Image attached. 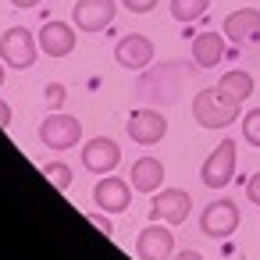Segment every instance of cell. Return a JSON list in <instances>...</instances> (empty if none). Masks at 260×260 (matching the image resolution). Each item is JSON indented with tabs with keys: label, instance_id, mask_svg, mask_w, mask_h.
I'll return each instance as SVG.
<instances>
[{
	"label": "cell",
	"instance_id": "6da1fadb",
	"mask_svg": "<svg viewBox=\"0 0 260 260\" xmlns=\"http://www.w3.org/2000/svg\"><path fill=\"white\" fill-rule=\"evenodd\" d=\"M192 118H196L200 128L221 132V128H228L232 121H239V100H232V96L221 93L217 86L200 89V93L192 96Z\"/></svg>",
	"mask_w": 260,
	"mask_h": 260
},
{
	"label": "cell",
	"instance_id": "7a4b0ae2",
	"mask_svg": "<svg viewBox=\"0 0 260 260\" xmlns=\"http://www.w3.org/2000/svg\"><path fill=\"white\" fill-rule=\"evenodd\" d=\"M40 57V36H32L25 25H11L0 36V61L11 68H32Z\"/></svg>",
	"mask_w": 260,
	"mask_h": 260
},
{
	"label": "cell",
	"instance_id": "3957f363",
	"mask_svg": "<svg viewBox=\"0 0 260 260\" xmlns=\"http://www.w3.org/2000/svg\"><path fill=\"white\" fill-rule=\"evenodd\" d=\"M79 139H82V121L64 111H50L40 125V143L47 150H72Z\"/></svg>",
	"mask_w": 260,
	"mask_h": 260
},
{
	"label": "cell",
	"instance_id": "277c9868",
	"mask_svg": "<svg viewBox=\"0 0 260 260\" xmlns=\"http://www.w3.org/2000/svg\"><path fill=\"white\" fill-rule=\"evenodd\" d=\"M200 232L210 235V239H232L239 232V203L228 200V196L207 203L203 214H200Z\"/></svg>",
	"mask_w": 260,
	"mask_h": 260
},
{
	"label": "cell",
	"instance_id": "5b68a950",
	"mask_svg": "<svg viewBox=\"0 0 260 260\" xmlns=\"http://www.w3.org/2000/svg\"><path fill=\"white\" fill-rule=\"evenodd\" d=\"M235 139H221L217 150H210V157L203 160L200 168V182L207 189H224L232 178H235Z\"/></svg>",
	"mask_w": 260,
	"mask_h": 260
},
{
	"label": "cell",
	"instance_id": "8992f818",
	"mask_svg": "<svg viewBox=\"0 0 260 260\" xmlns=\"http://www.w3.org/2000/svg\"><path fill=\"white\" fill-rule=\"evenodd\" d=\"M114 15H118L114 0H75V8H72L75 29H82V32H104V29H111Z\"/></svg>",
	"mask_w": 260,
	"mask_h": 260
},
{
	"label": "cell",
	"instance_id": "52a82bcc",
	"mask_svg": "<svg viewBox=\"0 0 260 260\" xmlns=\"http://www.w3.org/2000/svg\"><path fill=\"white\" fill-rule=\"evenodd\" d=\"M168 136V118L153 107H139L128 114V139L139 146H153Z\"/></svg>",
	"mask_w": 260,
	"mask_h": 260
},
{
	"label": "cell",
	"instance_id": "ba28073f",
	"mask_svg": "<svg viewBox=\"0 0 260 260\" xmlns=\"http://www.w3.org/2000/svg\"><path fill=\"white\" fill-rule=\"evenodd\" d=\"M192 210V196L185 189H160L150 200V217L164 221V224H182Z\"/></svg>",
	"mask_w": 260,
	"mask_h": 260
},
{
	"label": "cell",
	"instance_id": "9c48e42d",
	"mask_svg": "<svg viewBox=\"0 0 260 260\" xmlns=\"http://www.w3.org/2000/svg\"><path fill=\"white\" fill-rule=\"evenodd\" d=\"M93 203L104 214H121L132 203V182L114 178V175H100V182L93 185Z\"/></svg>",
	"mask_w": 260,
	"mask_h": 260
},
{
	"label": "cell",
	"instance_id": "30bf717a",
	"mask_svg": "<svg viewBox=\"0 0 260 260\" xmlns=\"http://www.w3.org/2000/svg\"><path fill=\"white\" fill-rule=\"evenodd\" d=\"M136 256L139 260H171L175 256V235H171V228H164L160 221L146 224L136 235Z\"/></svg>",
	"mask_w": 260,
	"mask_h": 260
},
{
	"label": "cell",
	"instance_id": "8fae6325",
	"mask_svg": "<svg viewBox=\"0 0 260 260\" xmlns=\"http://www.w3.org/2000/svg\"><path fill=\"white\" fill-rule=\"evenodd\" d=\"M121 164V146L107 136H96L82 146V168L93 171V175H111L114 168Z\"/></svg>",
	"mask_w": 260,
	"mask_h": 260
},
{
	"label": "cell",
	"instance_id": "7c38bea8",
	"mask_svg": "<svg viewBox=\"0 0 260 260\" xmlns=\"http://www.w3.org/2000/svg\"><path fill=\"white\" fill-rule=\"evenodd\" d=\"M224 40L235 47H256L260 43V11L256 8H239L224 18Z\"/></svg>",
	"mask_w": 260,
	"mask_h": 260
},
{
	"label": "cell",
	"instance_id": "4fadbf2b",
	"mask_svg": "<svg viewBox=\"0 0 260 260\" xmlns=\"http://www.w3.org/2000/svg\"><path fill=\"white\" fill-rule=\"evenodd\" d=\"M114 61H118L125 72H143V68H150V61H153V43H150L143 32H128V36L118 40Z\"/></svg>",
	"mask_w": 260,
	"mask_h": 260
},
{
	"label": "cell",
	"instance_id": "5bb4252c",
	"mask_svg": "<svg viewBox=\"0 0 260 260\" xmlns=\"http://www.w3.org/2000/svg\"><path fill=\"white\" fill-rule=\"evenodd\" d=\"M40 50L47 57H68L75 50V25L72 22H47L40 29Z\"/></svg>",
	"mask_w": 260,
	"mask_h": 260
},
{
	"label": "cell",
	"instance_id": "9a60e30c",
	"mask_svg": "<svg viewBox=\"0 0 260 260\" xmlns=\"http://www.w3.org/2000/svg\"><path fill=\"white\" fill-rule=\"evenodd\" d=\"M192 64L196 68H217V61L224 57V32H200L189 47Z\"/></svg>",
	"mask_w": 260,
	"mask_h": 260
},
{
	"label": "cell",
	"instance_id": "2e32d148",
	"mask_svg": "<svg viewBox=\"0 0 260 260\" xmlns=\"http://www.w3.org/2000/svg\"><path fill=\"white\" fill-rule=\"evenodd\" d=\"M128 182H132L136 192H157V189L164 185V164H160L157 157H139V160L132 164Z\"/></svg>",
	"mask_w": 260,
	"mask_h": 260
},
{
	"label": "cell",
	"instance_id": "e0dca14e",
	"mask_svg": "<svg viewBox=\"0 0 260 260\" xmlns=\"http://www.w3.org/2000/svg\"><path fill=\"white\" fill-rule=\"evenodd\" d=\"M253 86H256V82H253V75H246V72H228V75H221V82H217V89L228 93V96L239 100V104L253 96Z\"/></svg>",
	"mask_w": 260,
	"mask_h": 260
},
{
	"label": "cell",
	"instance_id": "ac0fdd59",
	"mask_svg": "<svg viewBox=\"0 0 260 260\" xmlns=\"http://www.w3.org/2000/svg\"><path fill=\"white\" fill-rule=\"evenodd\" d=\"M210 8V0H171V18L175 22H196Z\"/></svg>",
	"mask_w": 260,
	"mask_h": 260
},
{
	"label": "cell",
	"instance_id": "d6986e66",
	"mask_svg": "<svg viewBox=\"0 0 260 260\" xmlns=\"http://www.w3.org/2000/svg\"><path fill=\"white\" fill-rule=\"evenodd\" d=\"M40 171H43V175H47V178H50L61 192H68V189H72V168H68L64 160H47Z\"/></svg>",
	"mask_w": 260,
	"mask_h": 260
},
{
	"label": "cell",
	"instance_id": "ffe728a7",
	"mask_svg": "<svg viewBox=\"0 0 260 260\" xmlns=\"http://www.w3.org/2000/svg\"><path fill=\"white\" fill-rule=\"evenodd\" d=\"M242 139L260 150V107H253V111L242 118Z\"/></svg>",
	"mask_w": 260,
	"mask_h": 260
},
{
	"label": "cell",
	"instance_id": "44dd1931",
	"mask_svg": "<svg viewBox=\"0 0 260 260\" xmlns=\"http://www.w3.org/2000/svg\"><path fill=\"white\" fill-rule=\"evenodd\" d=\"M64 96H68V89H64L61 82H47V89H43V104H47L50 111H61V107H64Z\"/></svg>",
	"mask_w": 260,
	"mask_h": 260
},
{
	"label": "cell",
	"instance_id": "7402d4cb",
	"mask_svg": "<svg viewBox=\"0 0 260 260\" xmlns=\"http://www.w3.org/2000/svg\"><path fill=\"white\" fill-rule=\"evenodd\" d=\"M246 200H249L253 207H260V171L246 178Z\"/></svg>",
	"mask_w": 260,
	"mask_h": 260
},
{
	"label": "cell",
	"instance_id": "603a6c76",
	"mask_svg": "<svg viewBox=\"0 0 260 260\" xmlns=\"http://www.w3.org/2000/svg\"><path fill=\"white\" fill-rule=\"evenodd\" d=\"M121 4L132 11V15H150L157 8V0H121Z\"/></svg>",
	"mask_w": 260,
	"mask_h": 260
},
{
	"label": "cell",
	"instance_id": "cb8c5ba5",
	"mask_svg": "<svg viewBox=\"0 0 260 260\" xmlns=\"http://www.w3.org/2000/svg\"><path fill=\"white\" fill-rule=\"evenodd\" d=\"M86 217H89V221H93V224H96L104 235H114V224H111V217H104V214H86Z\"/></svg>",
	"mask_w": 260,
	"mask_h": 260
},
{
	"label": "cell",
	"instance_id": "d4e9b609",
	"mask_svg": "<svg viewBox=\"0 0 260 260\" xmlns=\"http://www.w3.org/2000/svg\"><path fill=\"white\" fill-rule=\"evenodd\" d=\"M171 260H203V253H200V249H175Z\"/></svg>",
	"mask_w": 260,
	"mask_h": 260
},
{
	"label": "cell",
	"instance_id": "484cf974",
	"mask_svg": "<svg viewBox=\"0 0 260 260\" xmlns=\"http://www.w3.org/2000/svg\"><path fill=\"white\" fill-rule=\"evenodd\" d=\"M11 125V107H8V100H0V128H8Z\"/></svg>",
	"mask_w": 260,
	"mask_h": 260
},
{
	"label": "cell",
	"instance_id": "4316f807",
	"mask_svg": "<svg viewBox=\"0 0 260 260\" xmlns=\"http://www.w3.org/2000/svg\"><path fill=\"white\" fill-rule=\"evenodd\" d=\"M11 4H15V8H22V11H29V8H40L43 0H11Z\"/></svg>",
	"mask_w": 260,
	"mask_h": 260
},
{
	"label": "cell",
	"instance_id": "83f0119b",
	"mask_svg": "<svg viewBox=\"0 0 260 260\" xmlns=\"http://www.w3.org/2000/svg\"><path fill=\"white\" fill-rule=\"evenodd\" d=\"M4 79H8V75H4V61H0V86H4Z\"/></svg>",
	"mask_w": 260,
	"mask_h": 260
}]
</instances>
